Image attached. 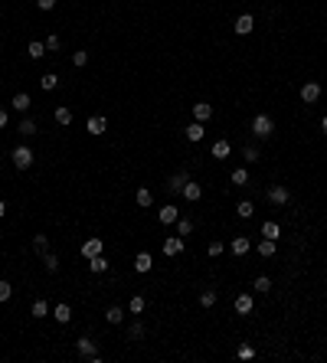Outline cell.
<instances>
[{"label":"cell","mask_w":327,"mask_h":363,"mask_svg":"<svg viewBox=\"0 0 327 363\" xmlns=\"http://www.w3.org/2000/svg\"><path fill=\"white\" fill-rule=\"evenodd\" d=\"M88 268H92L95 275H102V271H108V259L105 255H95V259H88Z\"/></svg>","instance_id":"cell-25"},{"label":"cell","mask_w":327,"mask_h":363,"mask_svg":"<svg viewBox=\"0 0 327 363\" xmlns=\"http://www.w3.org/2000/svg\"><path fill=\"white\" fill-rule=\"evenodd\" d=\"M53 317L59 321V324H69V321H72V308L59 301V304H56V308H53Z\"/></svg>","instance_id":"cell-13"},{"label":"cell","mask_w":327,"mask_h":363,"mask_svg":"<svg viewBox=\"0 0 327 363\" xmlns=\"http://www.w3.org/2000/svg\"><path fill=\"white\" fill-rule=\"evenodd\" d=\"M229 151H232V148H229V141H216V144H213V157H216V160L229 157Z\"/></svg>","instance_id":"cell-30"},{"label":"cell","mask_w":327,"mask_h":363,"mask_svg":"<svg viewBox=\"0 0 327 363\" xmlns=\"http://www.w3.org/2000/svg\"><path fill=\"white\" fill-rule=\"evenodd\" d=\"M232 30L239 33V36H249V33L255 30V17H252V13H242V17L236 20V26H232Z\"/></svg>","instance_id":"cell-4"},{"label":"cell","mask_w":327,"mask_h":363,"mask_svg":"<svg viewBox=\"0 0 327 363\" xmlns=\"http://www.w3.org/2000/svg\"><path fill=\"white\" fill-rule=\"evenodd\" d=\"M151 203H154V193L148 187H137V206H151Z\"/></svg>","instance_id":"cell-28"},{"label":"cell","mask_w":327,"mask_h":363,"mask_svg":"<svg viewBox=\"0 0 327 363\" xmlns=\"http://www.w3.org/2000/svg\"><path fill=\"white\" fill-rule=\"evenodd\" d=\"M249 249H252V242H249L246 236H236V239L229 242V252H232V255H246Z\"/></svg>","instance_id":"cell-10"},{"label":"cell","mask_w":327,"mask_h":363,"mask_svg":"<svg viewBox=\"0 0 327 363\" xmlns=\"http://www.w3.org/2000/svg\"><path fill=\"white\" fill-rule=\"evenodd\" d=\"M262 236H265V239H278V236H282V226H278L275 219H265L262 222Z\"/></svg>","instance_id":"cell-17"},{"label":"cell","mask_w":327,"mask_h":363,"mask_svg":"<svg viewBox=\"0 0 327 363\" xmlns=\"http://www.w3.org/2000/svg\"><path fill=\"white\" fill-rule=\"evenodd\" d=\"M255 249H259L262 259H272V255H275V239H265V236H262V242H259Z\"/></svg>","instance_id":"cell-23"},{"label":"cell","mask_w":327,"mask_h":363,"mask_svg":"<svg viewBox=\"0 0 327 363\" xmlns=\"http://www.w3.org/2000/svg\"><path fill=\"white\" fill-rule=\"evenodd\" d=\"M105 321H108V324H121V321H124V308H115V304H111V308L105 311Z\"/></svg>","instance_id":"cell-27"},{"label":"cell","mask_w":327,"mask_h":363,"mask_svg":"<svg viewBox=\"0 0 327 363\" xmlns=\"http://www.w3.org/2000/svg\"><path fill=\"white\" fill-rule=\"evenodd\" d=\"M33 252H36V255H46V252H50V236H43V233L33 236Z\"/></svg>","instance_id":"cell-19"},{"label":"cell","mask_w":327,"mask_h":363,"mask_svg":"<svg viewBox=\"0 0 327 363\" xmlns=\"http://www.w3.org/2000/svg\"><path fill=\"white\" fill-rule=\"evenodd\" d=\"M26 53H30L33 59H43V56H46V43H36V39H33V43L26 46Z\"/></svg>","instance_id":"cell-32"},{"label":"cell","mask_w":327,"mask_h":363,"mask_svg":"<svg viewBox=\"0 0 327 363\" xmlns=\"http://www.w3.org/2000/svg\"><path fill=\"white\" fill-rule=\"evenodd\" d=\"M242 160H246V164H259L262 160L259 148H255V144H246V148H242Z\"/></svg>","instance_id":"cell-24"},{"label":"cell","mask_w":327,"mask_h":363,"mask_svg":"<svg viewBox=\"0 0 327 363\" xmlns=\"http://www.w3.org/2000/svg\"><path fill=\"white\" fill-rule=\"evenodd\" d=\"M13 167H17V170H30L33 167V151L26 148V144H17V148H13Z\"/></svg>","instance_id":"cell-2"},{"label":"cell","mask_w":327,"mask_h":363,"mask_svg":"<svg viewBox=\"0 0 327 363\" xmlns=\"http://www.w3.org/2000/svg\"><path fill=\"white\" fill-rule=\"evenodd\" d=\"M10 295H13L10 282H0V304H4V301H10Z\"/></svg>","instance_id":"cell-43"},{"label":"cell","mask_w":327,"mask_h":363,"mask_svg":"<svg viewBox=\"0 0 327 363\" xmlns=\"http://www.w3.org/2000/svg\"><path fill=\"white\" fill-rule=\"evenodd\" d=\"M85 62H88V53H85V50L72 53V66H79V69H82V66H85Z\"/></svg>","instance_id":"cell-42"},{"label":"cell","mask_w":327,"mask_h":363,"mask_svg":"<svg viewBox=\"0 0 327 363\" xmlns=\"http://www.w3.org/2000/svg\"><path fill=\"white\" fill-rule=\"evenodd\" d=\"M186 180H190V177H186L183 170H180V173H173V177L167 180V190H170V193H180V190H183V184H186Z\"/></svg>","instance_id":"cell-14"},{"label":"cell","mask_w":327,"mask_h":363,"mask_svg":"<svg viewBox=\"0 0 327 363\" xmlns=\"http://www.w3.org/2000/svg\"><path fill=\"white\" fill-rule=\"evenodd\" d=\"M265 197L272 200L275 206H288L291 193H288V187H285V184H275V187H268V193H265Z\"/></svg>","instance_id":"cell-3"},{"label":"cell","mask_w":327,"mask_h":363,"mask_svg":"<svg viewBox=\"0 0 327 363\" xmlns=\"http://www.w3.org/2000/svg\"><path fill=\"white\" fill-rule=\"evenodd\" d=\"M321 131H324V134H327V115L321 118Z\"/></svg>","instance_id":"cell-49"},{"label":"cell","mask_w":327,"mask_h":363,"mask_svg":"<svg viewBox=\"0 0 327 363\" xmlns=\"http://www.w3.org/2000/svg\"><path fill=\"white\" fill-rule=\"evenodd\" d=\"M183 252V236H167L164 239V255H180Z\"/></svg>","instance_id":"cell-8"},{"label":"cell","mask_w":327,"mask_h":363,"mask_svg":"<svg viewBox=\"0 0 327 363\" xmlns=\"http://www.w3.org/2000/svg\"><path fill=\"white\" fill-rule=\"evenodd\" d=\"M200 304H203V308H213V304H216V291H213V288L200 291Z\"/></svg>","instance_id":"cell-33"},{"label":"cell","mask_w":327,"mask_h":363,"mask_svg":"<svg viewBox=\"0 0 327 363\" xmlns=\"http://www.w3.org/2000/svg\"><path fill=\"white\" fill-rule=\"evenodd\" d=\"M36 7H39V10H53L56 0H36Z\"/></svg>","instance_id":"cell-46"},{"label":"cell","mask_w":327,"mask_h":363,"mask_svg":"<svg viewBox=\"0 0 327 363\" xmlns=\"http://www.w3.org/2000/svg\"><path fill=\"white\" fill-rule=\"evenodd\" d=\"M30 105H33V99H30L26 92H17V95H13V108H17V111H23V115H26V111H30Z\"/></svg>","instance_id":"cell-20"},{"label":"cell","mask_w":327,"mask_h":363,"mask_svg":"<svg viewBox=\"0 0 327 363\" xmlns=\"http://www.w3.org/2000/svg\"><path fill=\"white\" fill-rule=\"evenodd\" d=\"M36 121H33V118H23V121H20V134H23V138H30V134H36Z\"/></svg>","instance_id":"cell-29"},{"label":"cell","mask_w":327,"mask_h":363,"mask_svg":"<svg viewBox=\"0 0 327 363\" xmlns=\"http://www.w3.org/2000/svg\"><path fill=\"white\" fill-rule=\"evenodd\" d=\"M268 288H272V278H268V275L255 278V291H265V295H268Z\"/></svg>","instance_id":"cell-40"},{"label":"cell","mask_w":327,"mask_h":363,"mask_svg":"<svg viewBox=\"0 0 327 363\" xmlns=\"http://www.w3.org/2000/svg\"><path fill=\"white\" fill-rule=\"evenodd\" d=\"M7 124V108H0V128Z\"/></svg>","instance_id":"cell-47"},{"label":"cell","mask_w":327,"mask_h":363,"mask_svg":"<svg viewBox=\"0 0 327 363\" xmlns=\"http://www.w3.org/2000/svg\"><path fill=\"white\" fill-rule=\"evenodd\" d=\"M53 118H56V124H62V128H66V124H72V111H69L66 105H59V108L53 111Z\"/></svg>","instance_id":"cell-21"},{"label":"cell","mask_w":327,"mask_h":363,"mask_svg":"<svg viewBox=\"0 0 327 363\" xmlns=\"http://www.w3.org/2000/svg\"><path fill=\"white\" fill-rule=\"evenodd\" d=\"M128 311H131V314H141V311H144V298H141V295H134V298L128 301Z\"/></svg>","instance_id":"cell-39"},{"label":"cell","mask_w":327,"mask_h":363,"mask_svg":"<svg viewBox=\"0 0 327 363\" xmlns=\"http://www.w3.org/2000/svg\"><path fill=\"white\" fill-rule=\"evenodd\" d=\"M46 50H59V36H56V33H53V36H46Z\"/></svg>","instance_id":"cell-45"},{"label":"cell","mask_w":327,"mask_h":363,"mask_svg":"<svg viewBox=\"0 0 327 363\" xmlns=\"http://www.w3.org/2000/svg\"><path fill=\"white\" fill-rule=\"evenodd\" d=\"M180 193H183V197L190 200V203H197V200L203 197V187H200V184H193V180H186V184H183V190H180Z\"/></svg>","instance_id":"cell-11"},{"label":"cell","mask_w":327,"mask_h":363,"mask_svg":"<svg viewBox=\"0 0 327 363\" xmlns=\"http://www.w3.org/2000/svg\"><path fill=\"white\" fill-rule=\"evenodd\" d=\"M193 118H197V121H206V118H213V105L197 102V105H193Z\"/></svg>","instance_id":"cell-16"},{"label":"cell","mask_w":327,"mask_h":363,"mask_svg":"<svg viewBox=\"0 0 327 363\" xmlns=\"http://www.w3.org/2000/svg\"><path fill=\"white\" fill-rule=\"evenodd\" d=\"M85 131H88V134H92V138H99V134H105V118H102V115H95V118H88V121H85Z\"/></svg>","instance_id":"cell-9"},{"label":"cell","mask_w":327,"mask_h":363,"mask_svg":"<svg viewBox=\"0 0 327 363\" xmlns=\"http://www.w3.org/2000/svg\"><path fill=\"white\" fill-rule=\"evenodd\" d=\"M157 219H161L164 226H167V222H177V219H180L177 206H164V209H157Z\"/></svg>","instance_id":"cell-18"},{"label":"cell","mask_w":327,"mask_h":363,"mask_svg":"<svg viewBox=\"0 0 327 363\" xmlns=\"http://www.w3.org/2000/svg\"><path fill=\"white\" fill-rule=\"evenodd\" d=\"M46 314H50V304H46L43 298H36V301H33V317H46Z\"/></svg>","instance_id":"cell-34"},{"label":"cell","mask_w":327,"mask_h":363,"mask_svg":"<svg viewBox=\"0 0 327 363\" xmlns=\"http://www.w3.org/2000/svg\"><path fill=\"white\" fill-rule=\"evenodd\" d=\"M252 134L262 138V141H265V138H272V134H275V121H272L268 115H255V118H252Z\"/></svg>","instance_id":"cell-1"},{"label":"cell","mask_w":327,"mask_h":363,"mask_svg":"<svg viewBox=\"0 0 327 363\" xmlns=\"http://www.w3.org/2000/svg\"><path fill=\"white\" fill-rule=\"evenodd\" d=\"M102 249H105V242H102L99 236H95V239H85V242H82V255H85V259H95V255H102Z\"/></svg>","instance_id":"cell-5"},{"label":"cell","mask_w":327,"mask_h":363,"mask_svg":"<svg viewBox=\"0 0 327 363\" xmlns=\"http://www.w3.org/2000/svg\"><path fill=\"white\" fill-rule=\"evenodd\" d=\"M252 308H255L252 295H239L236 298V314H252Z\"/></svg>","instance_id":"cell-12"},{"label":"cell","mask_w":327,"mask_h":363,"mask_svg":"<svg viewBox=\"0 0 327 363\" xmlns=\"http://www.w3.org/2000/svg\"><path fill=\"white\" fill-rule=\"evenodd\" d=\"M4 216H7V203H4V200H0V219H4Z\"/></svg>","instance_id":"cell-48"},{"label":"cell","mask_w":327,"mask_h":363,"mask_svg":"<svg viewBox=\"0 0 327 363\" xmlns=\"http://www.w3.org/2000/svg\"><path fill=\"white\" fill-rule=\"evenodd\" d=\"M203 134H206V128H203V121H193V124H190V128H186V138H190V141H193V144H197V141H203Z\"/></svg>","instance_id":"cell-22"},{"label":"cell","mask_w":327,"mask_h":363,"mask_svg":"<svg viewBox=\"0 0 327 363\" xmlns=\"http://www.w3.org/2000/svg\"><path fill=\"white\" fill-rule=\"evenodd\" d=\"M317 99H321V82H308V85L301 88V102L304 105H314Z\"/></svg>","instance_id":"cell-7"},{"label":"cell","mask_w":327,"mask_h":363,"mask_svg":"<svg viewBox=\"0 0 327 363\" xmlns=\"http://www.w3.org/2000/svg\"><path fill=\"white\" fill-rule=\"evenodd\" d=\"M151 265H154V259H151V252H137V259H134V271H151Z\"/></svg>","instance_id":"cell-15"},{"label":"cell","mask_w":327,"mask_h":363,"mask_svg":"<svg viewBox=\"0 0 327 363\" xmlns=\"http://www.w3.org/2000/svg\"><path fill=\"white\" fill-rule=\"evenodd\" d=\"M39 85H43V88H46V92H53V88H56V85H59V75H56V72H46V75H43V79H39Z\"/></svg>","instance_id":"cell-31"},{"label":"cell","mask_w":327,"mask_h":363,"mask_svg":"<svg viewBox=\"0 0 327 363\" xmlns=\"http://www.w3.org/2000/svg\"><path fill=\"white\" fill-rule=\"evenodd\" d=\"M128 337H131V340H141V337H144V324H141V321H134V324L128 327Z\"/></svg>","instance_id":"cell-38"},{"label":"cell","mask_w":327,"mask_h":363,"mask_svg":"<svg viewBox=\"0 0 327 363\" xmlns=\"http://www.w3.org/2000/svg\"><path fill=\"white\" fill-rule=\"evenodd\" d=\"M75 350H79V357L92 360L95 353H99V347H95V340H88V337H79V340H75Z\"/></svg>","instance_id":"cell-6"},{"label":"cell","mask_w":327,"mask_h":363,"mask_svg":"<svg viewBox=\"0 0 327 363\" xmlns=\"http://www.w3.org/2000/svg\"><path fill=\"white\" fill-rule=\"evenodd\" d=\"M232 184H236V187H246V184H249V170H246V167L232 170Z\"/></svg>","instance_id":"cell-36"},{"label":"cell","mask_w":327,"mask_h":363,"mask_svg":"<svg viewBox=\"0 0 327 363\" xmlns=\"http://www.w3.org/2000/svg\"><path fill=\"white\" fill-rule=\"evenodd\" d=\"M193 233V222L190 219H177V236H190Z\"/></svg>","instance_id":"cell-41"},{"label":"cell","mask_w":327,"mask_h":363,"mask_svg":"<svg viewBox=\"0 0 327 363\" xmlns=\"http://www.w3.org/2000/svg\"><path fill=\"white\" fill-rule=\"evenodd\" d=\"M206 252H210L213 259H219V255H222V242H219V239H216V242H210V246H206Z\"/></svg>","instance_id":"cell-44"},{"label":"cell","mask_w":327,"mask_h":363,"mask_svg":"<svg viewBox=\"0 0 327 363\" xmlns=\"http://www.w3.org/2000/svg\"><path fill=\"white\" fill-rule=\"evenodd\" d=\"M236 357H239V360H252V357H255V347H252V344H239Z\"/></svg>","instance_id":"cell-37"},{"label":"cell","mask_w":327,"mask_h":363,"mask_svg":"<svg viewBox=\"0 0 327 363\" xmlns=\"http://www.w3.org/2000/svg\"><path fill=\"white\" fill-rule=\"evenodd\" d=\"M43 268L50 271V275H56V271H59V255H53V252H46L43 255Z\"/></svg>","instance_id":"cell-26"},{"label":"cell","mask_w":327,"mask_h":363,"mask_svg":"<svg viewBox=\"0 0 327 363\" xmlns=\"http://www.w3.org/2000/svg\"><path fill=\"white\" fill-rule=\"evenodd\" d=\"M236 213H239V216H242V219H252V213H255V206H252V203H249V200H242V203H239V206H236Z\"/></svg>","instance_id":"cell-35"}]
</instances>
